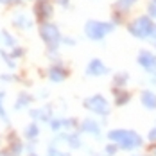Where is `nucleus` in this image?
Segmentation results:
<instances>
[{
    "mask_svg": "<svg viewBox=\"0 0 156 156\" xmlns=\"http://www.w3.org/2000/svg\"><path fill=\"white\" fill-rule=\"evenodd\" d=\"M108 140L111 144H117L119 149H124V151H133L144 145V138L136 131H131V129H111L108 131Z\"/></svg>",
    "mask_w": 156,
    "mask_h": 156,
    "instance_id": "f257e3e1",
    "label": "nucleus"
},
{
    "mask_svg": "<svg viewBox=\"0 0 156 156\" xmlns=\"http://www.w3.org/2000/svg\"><path fill=\"white\" fill-rule=\"evenodd\" d=\"M115 29V23L111 22H97V20H88L84 23V34L94 40V41H101L106 34L113 32Z\"/></svg>",
    "mask_w": 156,
    "mask_h": 156,
    "instance_id": "f03ea898",
    "label": "nucleus"
},
{
    "mask_svg": "<svg viewBox=\"0 0 156 156\" xmlns=\"http://www.w3.org/2000/svg\"><path fill=\"white\" fill-rule=\"evenodd\" d=\"M156 25L151 22L149 16H138L136 20H133L129 25H127V31L131 32L135 38H149L153 36Z\"/></svg>",
    "mask_w": 156,
    "mask_h": 156,
    "instance_id": "7ed1b4c3",
    "label": "nucleus"
},
{
    "mask_svg": "<svg viewBox=\"0 0 156 156\" xmlns=\"http://www.w3.org/2000/svg\"><path fill=\"white\" fill-rule=\"evenodd\" d=\"M40 38L43 40V43L47 45L50 50L59 47V41H61V32L58 29L56 23H50V22H45L40 25Z\"/></svg>",
    "mask_w": 156,
    "mask_h": 156,
    "instance_id": "20e7f679",
    "label": "nucleus"
},
{
    "mask_svg": "<svg viewBox=\"0 0 156 156\" xmlns=\"http://www.w3.org/2000/svg\"><path fill=\"white\" fill-rule=\"evenodd\" d=\"M84 108L88 111H92L95 115H101V117H108L109 113V102L106 101V97L101 94H95L92 97H88L84 101Z\"/></svg>",
    "mask_w": 156,
    "mask_h": 156,
    "instance_id": "39448f33",
    "label": "nucleus"
},
{
    "mask_svg": "<svg viewBox=\"0 0 156 156\" xmlns=\"http://www.w3.org/2000/svg\"><path fill=\"white\" fill-rule=\"evenodd\" d=\"M54 13V5L50 0H38L36 5H34V15H36V20L40 23H45L48 18Z\"/></svg>",
    "mask_w": 156,
    "mask_h": 156,
    "instance_id": "423d86ee",
    "label": "nucleus"
},
{
    "mask_svg": "<svg viewBox=\"0 0 156 156\" xmlns=\"http://www.w3.org/2000/svg\"><path fill=\"white\" fill-rule=\"evenodd\" d=\"M136 61H138V65H140L142 68H145L149 74H154L156 72V56L151 54L149 50H140Z\"/></svg>",
    "mask_w": 156,
    "mask_h": 156,
    "instance_id": "0eeeda50",
    "label": "nucleus"
},
{
    "mask_svg": "<svg viewBox=\"0 0 156 156\" xmlns=\"http://www.w3.org/2000/svg\"><path fill=\"white\" fill-rule=\"evenodd\" d=\"M106 74H108V68L101 59H92L86 66V76H90V77H101Z\"/></svg>",
    "mask_w": 156,
    "mask_h": 156,
    "instance_id": "6e6552de",
    "label": "nucleus"
},
{
    "mask_svg": "<svg viewBox=\"0 0 156 156\" xmlns=\"http://www.w3.org/2000/svg\"><path fill=\"white\" fill-rule=\"evenodd\" d=\"M79 131H81V133L94 135V136H99V135H101V124H99L95 119H84V120L79 124Z\"/></svg>",
    "mask_w": 156,
    "mask_h": 156,
    "instance_id": "1a4fd4ad",
    "label": "nucleus"
},
{
    "mask_svg": "<svg viewBox=\"0 0 156 156\" xmlns=\"http://www.w3.org/2000/svg\"><path fill=\"white\" fill-rule=\"evenodd\" d=\"M68 77V70L63 66H50L48 68V79L52 83H63L65 79Z\"/></svg>",
    "mask_w": 156,
    "mask_h": 156,
    "instance_id": "9d476101",
    "label": "nucleus"
},
{
    "mask_svg": "<svg viewBox=\"0 0 156 156\" xmlns=\"http://www.w3.org/2000/svg\"><path fill=\"white\" fill-rule=\"evenodd\" d=\"M23 151H25V145L22 144V140H18L16 135L13 133V140L9 138V145H7V153H9V156H22Z\"/></svg>",
    "mask_w": 156,
    "mask_h": 156,
    "instance_id": "9b49d317",
    "label": "nucleus"
},
{
    "mask_svg": "<svg viewBox=\"0 0 156 156\" xmlns=\"http://www.w3.org/2000/svg\"><path fill=\"white\" fill-rule=\"evenodd\" d=\"M111 94L115 97V104H117V106H124V104L129 102V99H131V95L127 94L124 88H117V86H115V88L111 90Z\"/></svg>",
    "mask_w": 156,
    "mask_h": 156,
    "instance_id": "f8f14e48",
    "label": "nucleus"
},
{
    "mask_svg": "<svg viewBox=\"0 0 156 156\" xmlns=\"http://www.w3.org/2000/svg\"><path fill=\"white\" fill-rule=\"evenodd\" d=\"M140 101H142V104H144L147 109H156V95H154V92H151V90H144L142 95H140Z\"/></svg>",
    "mask_w": 156,
    "mask_h": 156,
    "instance_id": "ddd939ff",
    "label": "nucleus"
},
{
    "mask_svg": "<svg viewBox=\"0 0 156 156\" xmlns=\"http://www.w3.org/2000/svg\"><path fill=\"white\" fill-rule=\"evenodd\" d=\"M59 138L66 142V145H68L70 149H79V147H81V144H83L81 138H79V135L72 133V131H70V133H66V135H61Z\"/></svg>",
    "mask_w": 156,
    "mask_h": 156,
    "instance_id": "4468645a",
    "label": "nucleus"
},
{
    "mask_svg": "<svg viewBox=\"0 0 156 156\" xmlns=\"http://www.w3.org/2000/svg\"><path fill=\"white\" fill-rule=\"evenodd\" d=\"M31 117L34 120H41V122H50V108H40V109H32Z\"/></svg>",
    "mask_w": 156,
    "mask_h": 156,
    "instance_id": "2eb2a0df",
    "label": "nucleus"
},
{
    "mask_svg": "<svg viewBox=\"0 0 156 156\" xmlns=\"http://www.w3.org/2000/svg\"><path fill=\"white\" fill-rule=\"evenodd\" d=\"M23 136H25L27 140H36V138L40 136V126L36 124V122L29 124L25 129H23Z\"/></svg>",
    "mask_w": 156,
    "mask_h": 156,
    "instance_id": "dca6fc26",
    "label": "nucleus"
},
{
    "mask_svg": "<svg viewBox=\"0 0 156 156\" xmlns=\"http://www.w3.org/2000/svg\"><path fill=\"white\" fill-rule=\"evenodd\" d=\"M15 25L16 27H20V29H31L32 27V20L31 18H27L25 15H22V13H18L15 16Z\"/></svg>",
    "mask_w": 156,
    "mask_h": 156,
    "instance_id": "f3484780",
    "label": "nucleus"
},
{
    "mask_svg": "<svg viewBox=\"0 0 156 156\" xmlns=\"http://www.w3.org/2000/svg\"><path fill=\"white\" fill-rule=\"evenodd\" d=\"M31 102H32V97H31V95L20 94V95H18V101L15 102V108L16 109H23V108H27Z\"/></svg>",
    "mask_w": 156,
    "mask_h": 156,
    "instance_id": "a211bd4d",
    "label": "nucleus"
},
{
    "mask_svg": "<svg viewBox=\"0 0 156 156\" xmlns=\"http://www.w3.org/2000/svg\"><path fill=\"white\" fill-rule=\"evenodd\" d=\"M127 79H129V76H127L126 72H120V74H117V76L113 77V83H115V86H117V88H122V86H126Z\"/></svg>",
    "mask_w": 156,
    "mask_h": 156,
    "instance_id": "6ab92c4d",
    "label": "nucleus"
},
{
    "mask_svg": "<svg viewBox=\"0 0 156 156\" xmlns=\"http://www.w3.org/2000/svg\"><path fill=\"white\" fill-rule=\"evenodd\" d=\"M77 126H79V122L76 120V119H63V129H65V131H68V133H70V131H74Z\"/></svg>",
    "mask_w": 156,
    "mask_h": 156,
    "instance_id": "aec40b11",
    "label": "nucleus"
},
{
    "mask_svg": "<svg viewBox=\"0 0 156 156\" xmlns=\"http://www.w3.org/2000/svg\"><path fill=\"white\" fill-rule=\"evenodd\" d=\"M2 40H4V45L5 47H11V48H15V45H16V40L9 34L7 31H4L2 32Z\"/></svg>",
    "mask_w": 156,
    "mask_h": 156,
    "instance_id": "412c9836",
    "label": "nucleus"
},
{
    "mask_svg": "<svg viewBox=\"0 0 156 156\" xmlns=\"http://www.w3.org/2000/svg\"><path fill=\"white\" fill-rule=\"evenodd\" d=\"M4 92L0 90V120H4V122H9V119H7V113H5V109H4Z\"/></svg>",
    "mask_w": 156,
    "mask_h": 156,
    "instance_id": "4be33fe9",
    "label": "nucleus"
},
{
    "mask_svg": "<svg viewBox=\"0 0 156 156\" xmlns=\"http://www.w3.org/2000/svg\"><path fill=\"white\" fill-rule=\"evenodd\" d=\"M50 127H52L54 133L63 131V119H52V120H50Z\"/></svg>",
    "mask_w": 156,
    "mask_h": 156,
    "instance_id": "5701e85b",
    "label": "nucleus"
},
{
    "mask_svg": "<svg viewBox=\"0 0 156 156\" xmlns=\"http://www.w3.org/2000/svg\"><path fill=\"white\" fill-rule=\"evenodd\" d=\"M117 151H119V145H117V144H108L106 149H104V154L106 156H115Z\"/></svg>",
    "mask_w": 156,
    "mask_h": 156,
    "instance_id": "b1692460",
    "label": "nucleus"
},
{
    "mask_svg": "<svg viewBox=\"0 0 156 156\" xmlns=\"http://www.w3.org/2000/svg\"><path fill=\"white\" fill-rule=\"evenodd\" d=\"M47 154H48V156H70L68 153H61V151H59L56 145H50V147H48Z\"/></svg>",
    "mask_w": 156,
    "mask_h": 156,
    "instance_id": "393cba45",
    "label": "nucleus"
},
{
    "mask_svg": "<svg viewBox=\"0 0 156 156\" xmlns=\"http://www.w3.org/2000/svg\"><path fill=\"white\" fill-rule=\"evenodd\" d=\"M135 2H136V0H119V2H117V5H119L122 11H127V9H129Z\"/></svg>",
    "mask_w": 156,
    "mask_h": 156,
    "instance_id": "a878e982",
    "label": "nucleus"
},
{
    "mask_svg": "<svg viewBox=\"0 0 156 156\" xmlns=\"http://www.w3.org/2000/svg\"><path fill=\"white\" fill-rule=\"evenodd\" d=\"M20 56H23V48L15 47L13 48V52H11V58H20Z\"/></svg>",
    "mask_w": 156,
    "mask_h": 156,
    "instance_id": "bb28decb",
    "label": "nucleus"
},
{
    "mask_svg": "<svg viewBox=\"0 0 156 156\" xmlns=\"http://www.w3.org/2000/svg\"><path fill=\"white\" fill-rule=\"evenodd\" d=\"M149 142H153V144L156 142V126L151 129V131H149Z\"/></svg>",
    "mask_w": 156,
    "mask_h": 156,
    "instance_id": "cd10ccee",
    "label": "nucleus"
},
{
    "mask_svg": "<svg viewBox=\"0 0 156 156\" xmlns=\"http://www.w3.org/2000/svg\"><path fill=\"white\" fill-rule=\"evenodd\" d=\"M2 56H4V61L7 63V65H9L11 68H15V63H13V61H11V59H9V56H7V54H2Z\"/></svg>",
    "mask_w": 156,
    "mask_h": 156,
    "instance_id": "c85d7f7f",
    "label": "nucleus"
},
{
    "mask_svg": "<svg viewBox=\"0 0 156 156\" xmlns=\"http://www.w3.org/2000/svg\"><path fill=\"white\" fill-rule=\"evenodd\" d=\"M149 15L156 18V5H154V4H151V5H149Z\"/></svg>",
    "mask_w": 156,
    "mask_h": 156,
    "instance_id": "c756f323",
    "label": "nucleus"
},
{
    "mask_svg": "<svg viewBox=\"0 0 156 156\" xmlns=\"http://www.w3.org/2000/svg\"><path fill=\"white\" fill-rule=\"evenodd\" d=\"M65 43H66V45H76V41H74L72 38H66V40H65Z\"/></svg>",
    "mask_w": 156,
    "mask_h": 156,
    "instance_id": "7c9ffc66",
    "label": "nucleus"
},
{
    "mask_svg": "<svg viewBox=\"0 0 156 156\" xmlns=\"http://www.w3.org/2000/svg\"><path fill=\"white\" fill-rule=\"evenodd\" d=\"M2 4H9V2H13V0H0Z\"/></svg>",
    "mask_w": 156,
    "mask_h": 156,
    "instance_id": "2f4dec72",
    "label": "nucleus"
},
{
    "mask_svg": "<svg viewBox=\"0 0 156 156\" xmlns=\"http://www.w3.org/2000/svg\"><path fill=\"white\" fill-rule=\"evenodd\" d=\"M59 4H63V5H66L68 2H66V0H59Z\"/></svg>",
    "mask_w": 156,
    "mask_h": 156,
    "instance_id": "473e14b6",
    "label": "nucleus"
},
{
    "mask_svg": "<svg viewBox=\"0 0 156 156\" xmlns=\"http://www.w3.org/2000/svg\"><path fill=\"white\" fill-rule=\"evenodd\" d=\"M15 4H22V2H25V0H13Z\"/></svg>",
    "mask_w": 156,
    "mask_h": 156,
    "instance_id": "72a5a7b5",
    "label": "nucleus"
},
{
    "mask_svg": "<svg viewBox=\"0 0 156 156\" xmlns=\"http://www.w3.org/2000/svg\"><path fill=\"white\" fill-rule=\"evenodd\" d=\"M153 154L156 156V145H154V147H153Z\"/></svg>",
    "mask_w": 156,
    "mask_h": 156,
    "instance_id": "f704fd0d",
    "label": "nucleus"
},
{
    "mask_svg": "<svg viewBox=\"0 0 156 156\" xmlns=\"http://www.w3.org/2000/svg\"><path fill=\"white\" fill-rule=\"evenodd\" d=\"M153 4H154V5H156V0H153Z\"/></svg>",
    "mask_w": 156,
    "mask_h": 156,
    "instance_id": "c9c22d12",
    "label": "nucleus"
},
{
    "mask_svg": "<svg viewBox=\"0 0 156 156\" xmlns=\"http://www.w3.org/2000/svg\"><path fill=\"white\" fill-rule=\"evenodd\" d=\"M29 156H38V154H29Z\"/></svg>",
    "mask_w": 156,
    "mask_h": 156,
    "instance_id": "e433bc0d",
    "label": "nucleus"
}]
</instances>
